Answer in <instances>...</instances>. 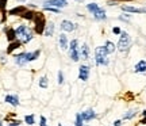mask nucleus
<instances>
[{"label":"nucleus","mask_w":146,"mask_h":126,"mask_svg":"<svg viewBox=\"0 0 146 126\" xmlns=\"http://www.w3.org/2000/svg\"><path fill=\"white\" fill-rule=\"evenodd\" d=\"M80 56H81V60H84V61H88L91 57V49H89V45L87 42H83L80 45Z\"/></svg>","instance_id":"obj_12"},{"label":"nucleus","mask_w":146,"mask_h":126,"mask_svg":"<svg viewBox=\"0 0 146 126\" xmlns=\"http://www.w3.org/2000/svg\"><path fill=\"white\" fill-rule=\"evenodd\" d=\"M34 15H35V11L26 10L21 15V18H22V19H25V21H33V19H34Z\"/></svg>","instance_id":"obj_26"},{"label":"nucleus","mask_w":146,"mask_h":126,"mask_svg":"<svg viewBox=\"0 0 146 126\" xmlns=\"http://www.w3.org/2000/svg\"><path fill=\"white\" fill-rule=\"evenodd\" d=\"M85 126H89V125H85Z\"/></svg>","instance_id":"obj_42"},{"label":"nucleus","mask_w":146,"mask_h":126,"mask_svg":"<svg viewBox=\"0 0 146 126\" xmlns=\"http://www.w3.org/2000/svg\"><path fill=\"white\" fill-rule=\"evenodd\" d=\"M41 53H42L41 49H35V50H31V52H27L26 53L27 63H33V61H35L36 58H39Z\"/></svg>","instance_id":"obj_18"},{"label":"nucleus","mask_w":146,"mask_h":126,"mask_svg":"<svg viewBox=\"0 0 146 126\" xmlns=\"http://www.w3.org/2000/svg\"><path fill=\"white\" fill-rule=\"evenodd\" d=\"M38 85H39V88H42V89L49 88V77H47L46 75H43V76H41V77L38 79Z\"/></svg>","instance_id":"obj_23"},{"label":"nucleus","mask_w":146,"mask_h":126,"mask_svg":"<svg viewBox=\"0 0 146 126\" xmlns=\"http://www.w3.org/2000/svg\"><path fill=\"white\" fill-rule=\"evenodd\" d=\"M108 52L106 50L104 45L95 47L94 53V64L96 67H108L110 65V58H108Z\"/></svg>","instance_id":"obj_2"},{"label":"nucleus","mask_w":146,"mask_h":126,"mask_svg":"<svg viewBox=\"0 0 146 126\" xmlns=\"http://www.w3.org/2000/svg\"><path fill=\"white\" fill-rule=\"evenodd\" d=\"M123 31L122 29H120L119 26H114L112 27V34H115V35H120V33Z\"/></svg>","instance_id":"obj_34"},{"label":"nucleus","mask_w":146,"mask_h":126,"mask_svg":"<svg viewBox=\"0 0 146 126\" xmlns=\"http://www.w3.org/2000/svg\"><path fill=\"white\" fill-rule=\"evenodd\" d=\"M57 126H62V125H61V123H57Z\"/></svg>","instance_id":"obj_40"},{"label":"nucleus","mask_w":146,"mask_h":126,"mask_svg":"<svg viewBox=\"0 0 146 126\" xmlns=\"http://www.w3.org/2000/svg\"><path fill=\"white\" fill-rule=\"evenodd\" d=\"M18 1H26V0H18Z\"/></svg>","instance_id":"obj_41"},{"label":"nucleus","mask_w":146,"mask_h":126,"mask_svg":"<svg viewBox=\"0 0 146 126\" xmlns=\"http://www.w3.org/2000/svg\"><path fill=\"white\" fill-rule=\"evenodd\" d=\"M4 102L5 103H8V105H11L12 107H18V106L21 105L19 96H18L16 94H7L4 96Z\"/></svg>","instance_id":"obj_13"},{"label":"nucleus","mask_w":146,"mask_h":126,"mask_svg":"<svg viewBox=\"0 0 146 126\" xmlns=\"http://www.w3.org/2000/svg\"><path fill=\"white\" fill-rule=\"evenodd\" d=\"M68 56H69V58H70V61H73V63H78V61L81 60V56H80V47H78V49H73V50L69 49Z\"/></svg>","instance_id":"obj_19"},{"label":"nucleus","mask_w":146,"mask_h":126,"mask_svg":"<svg viewBox=\"0 0 146 126\" xmlns=\"http://www.w3.org/2000/svg\"><path fill=\"white\" fill-rule=\"evenodd\" d=\"M141 115H142V118H143V117H146V110H142L141 111Z\"/></svg>","instance_id":"obj_37"},{"label":"nucleus","mask_w":146,"mask_h":126,"mask_svg":"<svg viewBox=\"0 0 146 126\" xmlns=\"http://www.w3.org/2000/svg\"><path fill=\"white\" fill-rule=\"evenodd\" d=\"M38 126H47V119H46V117H43V115L39 117V123H38Z\"/></svg>","instance_id":"obj_31"},{"label":"nucleus","mask_w":146,"mask_h":126,"mask_svg":"<svg viewBox=\"0 0 146 126\" xmlns=\"http://www.w3.org/2000/svg\"><path fill=\"white\" fill-rule=\"evenodd\" d=\"M120 10L126 14H146V7H134V5H122Z\"/></svg>","instance_id":"obj_8"},{"label":"nucleus","mask_w":146,"mask_h":126,"mask_svg":"<svg viewBox=\"0 0 146 126\" xmlns=\"http://www.w3.org/2000/svg\"><path fill=\"white\" fill-rule=\"evenodd\" d=\"M57 83H58V85H62V84L65 83V75H64L62 71H58V73H57Z\"/></svg>","instance_id":"obj_29"},{"label":"nucleus","mask_w":146,"mask_h":126,"mask_svg":"<svg viewBox=\"0 0 146 126\" xmlns=\"http://www.w3.org/2000/svg\"><path fill=\"white\" fill-rule=\"evenodd\" d=\"M139 123H141V125H146V117H143V118L139 119Z\"/></svg>","instance_id":"obj_36"},{"label":"nucleus","mask_w":146,"mask_h":126,"mask_svg":"<svg viewBox=\"0 0 146 126\" xmlns=\"http://www.w3.org/2000/svg\"><path fill=\"white\" fill-rule=\"evenodd\" d=\"M89 75H91V67L88 64H81L78 67V80L80 81H88Z\"/></svg>","instance_id":"obj_6"},{"label":"nucleus","mask_w":146,"mask_h":126,"mask_svg":"<svg viewBox=\"0 0 146 126\" xmlns=\"http://www.w3.org/2000/svg\"><path fill=\"white\" fill-rule=\"evenodd\" d=\"M26 53L27 52H21L19 54H15L14 56V63L15 65H18L19 68H23V67H26L27 64V58H26Z\"/></svg>","instance_id":"obj_10"},{"label":"nucleus","mask_w":146,"mask_h":126,"mask_svg":"<svg viewBox=\"0 0 146 126\" xmlns=\"http://www.w3.org/2000/svg\"><path fill=\"white\" fill-rule=\"evenodd\" d=\"M19 47H22V42L19 41V39H16V41H14V42H10L7 49H5V54H12V53L15 52V50H18Z\"/></svg>","instance_id":"obj_17"},{"label":"nucleus","mask_w":146,"mask_h":126,"mask_svg":"<svg viewBox=\"0 0 146 126\" xmlns=\"http://www.w3.org/2000/svg\"><path fill=\"white\" fill-rule=\"evenodd\" d=\"M42 10L43 11H49V12H53V14H60L61 10H58V8H54V7H42Z\"/></svg>","instance_id":"obj_30"},{"label":"nucleus","mask_w":146,"mask_h":126,"mask_svg":"<svg viewBox=\"0 0 146 126\" xmlns=\"http://www.w3.org/2000/svg\"><path fill=\"white\" fill-rule=\"evenodd\" d=\"M7 0H0V11L1 12H5V8H7Z\"/></svg>","instance_id":"obj_32"},{"label":"nucleus","mask_w":146,"mask_h":126,"mask_svg":"<svg viewBox=\"0 0 146 126\" xmlns=\"http://www.w3.org/2000/svg\"><path fill=\"white\" fill-rule=\"evenodd\" d=\"M54 31H56V25H54V22H49L47 23L46 29H45V33H43V35L45 37H53L54 35Z\"/></svg>","instance_id":"obj_22"},{"label":"nucleus","mask_w":146,"mask_h":126,"mask_svg":"<svg viewBox=\"0 0 146 126\" xmlns=\"http://www.w3.org/2000/svg\"><path fill=\"white\" fill-rule=\"evenodd\" d=\"M123 125V121L122 119H115L114 123H112V126H122Z\"/></svg>","instance_id":"obj_35"},{"label":"nucleus","mask_w":146,"mask_h":126,"mask_svg":"<svg viewBox=\"0 0 146 126\" xmlns=\"http://www.w3.org/2000/svg\"><path fill=\"white\" fill-rule=\"evenodd\" d=\"M68 0H45L42 7H54L58 10H62L65 7H68Z\"/></svg>","instance_id":"obj_5"},{"label":"nucleus","mask_w":146,"mask_h":126,"mask_svg":"<svg viewBox=\"0 0 146 126\" xmlns=\"http://www.w3.org/2000/svg\"><path fill=\"white\" fill-rule=\"evenodd\" d=\"M104 47H106V50L108 52V54H114L115 50H116V45L112 41H110V39H107L104 42Z\"/></svg>","instance_id":"obj_24"},{"label":"nucleus","mask_w":146,"mask_h":126,"mask_svg":"<svg viewBox=\"0 0 146 126\" xmlns=\"http://www.w3.org/2000/svg\"><path fill=\"white\" fill-rule=\"evenodd\" d=\"M131 47V37L127 31H122L116 43V50L120 53H127Z\"/></svg>","instance_id":"obj_4"},{"label":"nucleus","mask_w":146,"mask_h":126,"mask_svg":"<svg viewBox=\"0 0 146 126\" xmlns=\"http://www.w3.org/2000/svg\"><path fill=\"white\" fill-rule=\"evenodd\" d=\"M33 22H34V33H35L36 35H43L45 29H46V26H47L46 18L43 15V12H42V11L35 12Z\"/></svg>","instance_id":"obj_3"},{"label":"nucleus","mask_w":146,"mask_h":126,"mask_svg":"<svg viewBox=\"0 0 146 126\" xmlns=\"http://www.w3.org/2000/svg\"><path fill=\"white\" fill-rule=\"evenodd\" d=\"M112 1H116V3H118V1H131V0H112Z\"/></svg>","instance_id":"obj_38"},{"label":"nucleus","mask_w":146,"mask_h":126,"mask_svg":"<svg viewBox=\"0 0 146 126\" xmlns=\"http://www.w3.org/2000/svg\"><path fill=\"white\" fill-rule=\"evenodd\" d=\"M21 125H22L21 119H12V121H10V123L7 126H21Z\"/></svg>","instance_id":"obj_33"},{"label":"nucleus","mask_w":146,"mask_h":126,"mask_svg":"<svg viewBox=\"0 0 146 126\" xmlns=\"http://www.w3.org/2000/svg\"><path fill=\"white\" fill-rule=\"evenodd\" d=\"M73 126H85L84 125L83 117H81V113H76V117H74V125Z\"/></svg>","instance_id":"obj_28"},{"label":"nucleus","mask_w":146,"mask_h":126,"mask_svg":"<svg viewBox=\"0 0 146 126\" xmlns=\"http://www.w3.org/2000/svg\"><path fill=\"white\" fill-rule=\"evenodd\" d=\"M69 39H68V35L65 34V33H61L60 35H58V46H60V49L62 50V52H65V50H68L69 49Z\"/></svg>","instance_id":"obj_11"},{"label":"nucleus","mask_w":146,"mask_h":126,"mask_svg":"<svg viewBox=\"0 0 146 126\" xmlns=\"http://www.w3.org/2000/svg\"><path fill=\"white\" fill-rule=\"evenodd\" d=\"M26 10H27L26 7L21 4V5H16V7H14V8H11V10L8 11V14H10L11 16H21Z\"/></svg>","instance_id":"obj_20"},{"label":"nucleus","mask_w":146,"mask_h":126,"mask_svg":"<svg viewBox=\"0 0 146 126\" xmlns=\"http://www.w3.org/2000/svg\"><path fill=\"white\" fill-rule=\"evenodd\" d=\"M85 8H87V11H88L89 14H92L94 15L95 12H98L100 8V5L98 4V3H88V4L85 5Z\"/></svg>","instance_id":"obj_25"},{"label":"nucleus","mask_w":146,"mask_h":126,"mask_svg":"<svg viewBox=\"0 0 146 126\" xmlns=\"http://www.w3.org/2000/svg\"><path fill=\"white\" fill-rule=\"evenodd\" d=\"M4 33H5V38H7L8 43L18 39V37H16V31H15V27H5Z\"/></svg>","instance_id":"obj_15"},{"label":"nucleus","mask_w":146,"mask_h":126,"mask_svg":"<svg viewBox=\"0 0 146 126\" xmlns=\"http://www.w3.org/2000/svg\"><path fill=\"white\" fill-rule=\"evenodd\" d=\"M23 122L29 126H34L35 125V115H34V114H27V115H25V118H23Z\"/></svg>","instance_id":"obj_27"},{"label":"nucleus","mask_w":146,"mask_h":126,"mask_svg":"<svg viewBox=\"0 0 146 126\" xmlns=\"http://www.w3.org/2000/svg\"><path fill=\"white\" fill-rule=\"evenodd\" d=\"M133 72H134V73H146V58L139 60V61L134 65Z\"/></svg>","instance_id":"obj_14"},{"label":"nucleus","mask_w":146,"mask_h":126,"mask_svg":"<svg viewBox=\"0 0 146 126\" xmlns=\"http://www.w3.org/2000/svg\"><path fill=\"white\" fill-rule=\"evenodd\" d=\"M60 29H61V33H73L74 30H77V23H73L69 19H64L60 23Z\"/></svg>","instance_id":"obj_7"},{"label":"nucleus","mask_w":146,"mask_h":126,"mask_svg":"<svg viewBox=\"0 0 146 126\" xmlns=\"http://www.w3.org/2000/svg\"><path fill=\"white\" fill-rule=\"evenodd\" d=\"M94 19L95 21H98V22H103V21L107 19V12H106V10L103 8V7H100L99 11L94 14Z\"/></svg>","instance_id":"obj_21"},{"label":"nucleus","mask_w":146,"mask_h":126,"mask_svg":"<svg viewBox=\"0 0 146 126\" xmlns=\"http://www.w3.org/2000/svg\"><path fill=\"white\" fill-rule=\"evenodd\" d=\"M0 126H3V121H0Z\"/></svg>","instance_id":"obj_39"},{"label":"nucleus","mask_w":146,"mask_h":126,"mask_svg":"<svg viewBox=\"0 0 146 126\" xmlns=\"http://www.w3.org/2000/svg\"><path fill=\"white\" fill-rule=\"evenodd\" d=\"M81 117H83L84 122H91V121H94V119L98 118V113H96L92 107H89L87 110L81 111Z\"/></svg>","instance_id":"obj_9"},{"label":"nucleus","mask_w":146,"mask_h":126,"mask_svg":"<svg viewBox=\"0 0 146 126\" xmlns=\"http://www.w3.org/2000/svg\"><path fill=\"white\" fill-rule=\"evenodd\" d=\"M138 114H139V113H138V109H130V110H127L123 113L122 121H131V119H134Z\"/></svg>","instance_id":"obj_16"},{"label":"nucleus","mask_w":146,"mask_h":126,"mask_svg":"<svg viewBox=\"0 0 146 126\" xmlns=\"http://www.w3.org/2000/svg\"><path fill=\"white\" fill-rule=\"evenodd\" d=\"M15 31H16V37H18V39L22 42V45H27V43H30V42L33 41V38H34V30L33 29H30L29 26H26V25H18V26L15 27Z\"/></svg>","instance_id":"obj_1"}]
</instances>
